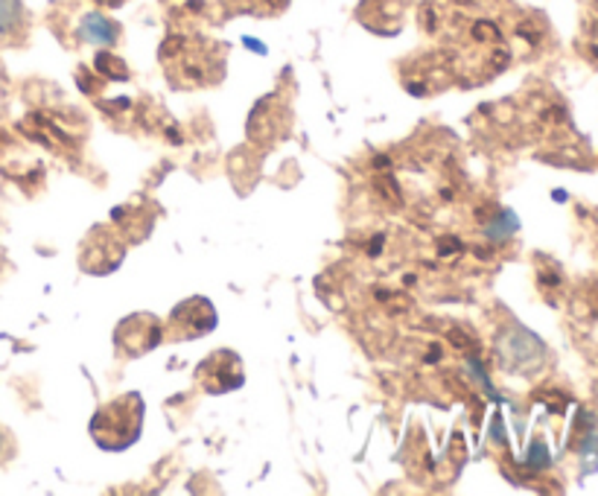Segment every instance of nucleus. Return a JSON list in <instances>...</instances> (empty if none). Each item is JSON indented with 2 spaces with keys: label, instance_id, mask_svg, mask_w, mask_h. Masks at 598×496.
Returning a JSON list of instances; mask_svg holds the SVG:
<instances>
[{
  "label": "nucleus",
  "instance_id": "1",
  "mask_svg": "<svg viewBox=\"0 0 598 496\" xmlns=\"http://www.w3.org/2000/svg\"><path fill=\"white\" fill-rule=\"evenodd\" d=\"M144 397L137 392H126L103 403L94 412V418L88 424V432L94 438V444L105 453H123L128 447H135L144 432Z\"/></svg>",
  "mask_w": 598,
  "mask_h": 496
},
{
  "label": "nucleus",
  "instance_id": "2",
  "mask_svg": "<svg viewBox=\"0 0 598 496\" xmlns=\"http://www.w3.org/2000/svg\"><path fill=\"white\" fill-rule=\"evenodd\" d=\"M216 327V309L205 295H193V298L181 301L179 307H172L163 336L172 342H196L202 336L214 334Z\"/></svg>",
  "mask_w": 598,
  "mask_h": 496
},
{
  "label": "nucleus",
  "instance_id": "3",
  "mask_svg": "<svg viewBox=\"0 0 598 496\" xmlns=\"http://www.w3.org/2000/svg\"><path fill=\"white\" fill-rule=\"evenodd\" d=\"M496 357H499V365L511 374H534L546 357V348L531 330L511 325L496 342Z\"/></svg>",
  "mask_w": 598,
  "mask_h": 496
},
{
  "label": "nucleus",
  "instance_id": "4",
  "mask_svg": "<svg viewBox=\"0 0 598 496\" xmlns=\"http://www.w3.org/2000/svg\"><path fill=\"white\" fill-rule=\"evenodd\" d=\"M163 342V325L153 313H132L114 327V351L126 360L144 357Z\"/></svg>",
  "mask_w": 598,
  "mask_h": 496
},
{
  "label": "nucleus",
  "instance_id": "5",
  "mask_svg": "<svg viewBox=\"0 0 598 496\" xmlns=\"http://www.w3.org/2000/svg\"><path fill=\"white\" fill-rule=\"evenodd\" d=\"M123 257H126V246H123V240H120L112 228L97 225L94 232L86 237V243H82L79 266H82L88 274H112L114 269H120Z\"/></svg>",
  "mask_w": 598,
  "mask_h": 496
},
{
  "label": "nucleus",
  "instance_id": "6",
  "mask_svg": "<svg viewBox=\"0 0 598 496\" xmlns=\"http://www.w3.org/2000/svg\"><path fill=\"white\" fill-rule=\"evenodd\" d=\"M196 383L207 394H228L246 385L242 360L234 351H214L196 369Z\"/></svg>",
  "mask_w": 598,
  "mask_h": 496
},
{
  "label": "nucleus",
  "instance_id": "7",
  "mask_svg": "<svg viewBox=\"0 0 598 496\" xmlns=\"http://www.w3.org/2000/svg\"><path fill=\"white\" fill-rule=\"evenodd\" d=\"M77 38L97 47H114L120 42V24L103 12H88L77 26Z\"/></svg>",
  "mask_w": 598,
  "mask_h": 496
},
{
  "label": "nucleus",
  "instance_id": "8",
  "mask_svg": "<svg viewBox=\"0 0 598 496\" xmlns=\"http://www.w3.org/2000/svg\"><path fill=\"white\" fill-rule=\"evenodd\" d=\"M26 33V9L21 0H0V44L21 42Z\"/></svg>",
  "mask_w": 598,
  "mask_h": 496
},
{
  "label": "nucleus",
  "instance_id": "9",
  "mask_svg": "<svg viewBox=\"0 0 598 496\" xmlns=\"http://www.w3.org/2000/svg\"><path fill=\"white\" fill-rule=\"evenodd\" d=\"M278 128V109H269V100H260L248 117V137H255L257 144H272Z\"/></svg>",
  "mask_w": 598,
  "mask_h": 496
},
{
  "label": "nucleus",
  "instance_id": "10",
  "mask_svg": "<svg viewBox=\"0 0 598 496\" xmlns=\"http://www.w3.org/2000/svg\"><path fill=\"white\" fill-rule=\"evenodd\" d=\"M517 228H520V219H517L514 211H505V207H499V211H496V214L482 225V232H485L487 240H494V243L511 240L514 234H517Z\"/></svg>",
  "mask_w": 598,
  "mask_h": 496
},
{
  "label": "nucleus",
  "instance_id": "11",
  "mask_svg": "<svg viewBox=\"0 0 598 496\" xmlns=\"http://www.w3.org/2000/svg\"><path fill=\"white\" fill-rule=\"evenodd\" d=\"M94 70L100 74L103 79H112V82H126L132 74H128L126 61L120 59V56H114L112 50H100L94 56Z\"/></svg>",
  "mask_w": 598,
  "mask_h": 496
},
{
  "label": "nucleus",
  "instance_id": "12",
  "mask_svg": "<svg viewBox=\"0 0 598 496\" xmlns=\"http://www.w3.org/2000/svg\"><path fill=\"white\" fill-rule=\"evenodd\" d=\"M473 38H476V42H499L503 33H499V26H496L494 21H476V24H473Z\"/></svg>",
  "mask_w": 598,
  "mask_h": 496
},
{
  "label": "nucleus",
  "instance_id": "13",
  "mask_svg": "<svg viewBox=\"0 0 598 496\" xmlns=\"http://www.w3.org/2000/svg\"><path fill=\"white\" fill-rule=\"evenodd\" d=\"M529 464L531 467H546L549 464V450L543 441H534V447L529 450Z\"/></svg>",
  "mask_w": 598,
  "mask_h": 496
},
{
  "label": "nucleus",
  "instance_id": "14",
  "mask_svg": "<svg viewBox=\"0 0 598 496\" xmlns=\"http://www.w3.org/2000/svg\"><path fill=\"white\" fill-rule=\"evenodd\" d=\"M438 251H441V255H453V251H459V248H462V243L459 240H450V237H444V240H438Z\"/></svg>",
  "mask_w": 598,
  "mask_h": 496
},
{
  "label": "nucleus",
  "instance_id": "15",
  "mask_svg": "<svg viewBox=\"0 0 598 496\" xmlns=\"http://www.w3.org/2000/svg\"><path fill=\"white\" fill-rule=\"evenodd\" d=\"M9 453V432L3 427H0V459Z\"/></svg>",
  "mask_w": 598,
  "mask_h": 496
},
{
  "label": "nucleus",
  "instance_id": "16",
  "mask_svg": "<svg viewBox=\"0 0 598 496\" xmlns=\"http://www.w3.org/2000/svg\"><path fill=\"white\" fill-rule=\"evenodd\" d=\"M383 243H385V237L383 234H380V237H374V243H371V255H380V251H383Z\"/></svg>",
  "mask_w": 598,
  "mask_h": 496
},
{
  "label": "nucleus",
  "instance_id": "17",
  "mask_svg": "<svg viewBox=\"0 0 598 496\" xmlns=\"http://www.w3.org/2000/svg\"><path fill=\"white\" fill-rule=\"evenodd\" d=\"M246 44H248V50H257L260 56H266V47L260 42H255V38H246Z\"/></svg>",
  "mask_w": 598,
  "mask_h": 496
},
{
  "label": "nucleus",
  "instance_id": "18",
  "mask_svg": "<svg viewBox=\"0 0 598 496\" xmlns=\"http://www.w3.org/2000/svg\"><path fill=\"white\" fill-rule=\"evenodd\" d=\"M266 3H272V7L283 9V7H286V3H290V0H266Z\"/></svg>",
  "mask_w": 598,
  "mask_h": 496
},
{
  "label": "nucleus",
  "instance_id": "19",
  "mask_svg": "<svg viewBox=\"0 0 598 496\" xmlns=\"http://www.w3.org/2000/svg\"><path fill=\"white\" fill-rule=\"evenodd\" d=\"M455 3H462V7H467V3H473V0H455Z\"/></svg>",
  "mask_w": 598,
  "mask_h": 496
},
{
  "label": "nucleus",
  "instance_id": "20",
  "mask_svg": "<svg viewBox=\"0 0 598 496\" xmlns=\"http://www.w3.org/2000/svg\"><path fill=\"white\" fill-rule=\"evenodd\" d=\"M100 3H112V0H100Z\"/></svg>",
  "mask_w": 598,
  "mask_h": 496
}]
</instances>
